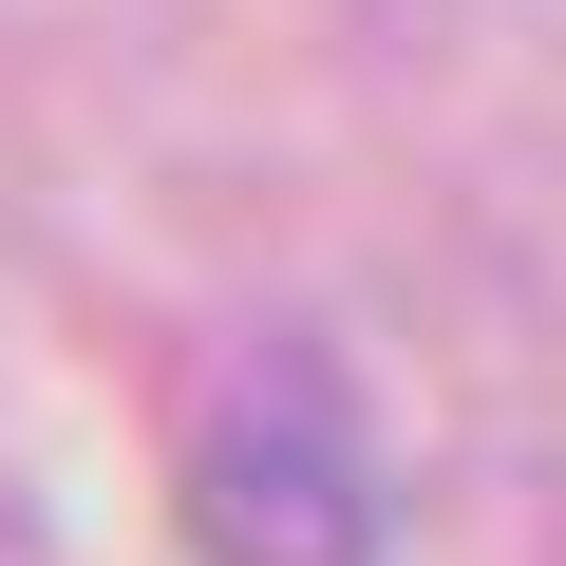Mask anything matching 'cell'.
Wrapping results in <instances>:
<instances>
[{
  "mask_svg": "<svg viewBox=\"0 0 566 566\" xmlns=\"http://www.w3.org/2000/svg\"><path fill=\"white\" fill-rule=\"evenodd\" d=\"M189 528L227 566H359L378 547V491H359V434L322 416V378H245L189 434Z\"/></svg>",
  "mask_w": 566,
  "mask_h": 566,
  "instance_id": "6da1fadb",
  "label": "cell"
}]
</instances>
